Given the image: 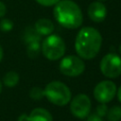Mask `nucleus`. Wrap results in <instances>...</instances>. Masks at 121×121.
<instances>
[{
  "mask_svg": "<svg viewBox=\"0 0 121 121\" xmlns=\"http://www.w3.org/2000/svg\"><path fill=\"white\" fill-rule=\"evenodd\" d=\"M100 71L108 78H115L121 75V58L114 53L105 55L100 61Z\"/></svg>",
  "mask_w": 121,
  "mask_h": 121,
  "instance_id": "423d86ee",
  "label": "nucleus"
},
{
  "mask_svg": "<svg viewBox=\"0 0 121 121\" xmlns=\"http://www.w3.org/2000/svg\"><path fill=\"white\" fill-rule=\"evenodd\" d=\"M107 112H108V107L106 103H100V105H98L95 109V113L101 117L105 116L107 114Z\"/></svg>",
  "mask_w": 121,
  "mask_h": 121,
  "instance_id": "a211bd4d",
  "label": "nucleus"
},
{
  "mask_svg": "<svg viewBox=\"0 0 121 121\" xmlns=\"http://www.w3.org/2000/svg\"><path fill=\"white\" fill-rule=\"evenodd\" d=\"M19 79H20V77H19L18 73L15 71H9L3 77V82L9 88L15 87L18 84Z\"/></svg>",
  "mask_w": 121,
  "mask_h": 121,
  "instance_id": "f8f14e48",
  "label": "nucleus"
},
{
  "mask_svg": "<svg viewBox=\"0 0 121 121\" xmlns=\"http://www.w3.org/2000/svg\"><path fill=\"white\" fill-rule=\"evenodd\" d=\"M98 1H100V2H102V1H106V0H98Z\"/></svg>",
  "mask_w": 121,
  "mask_h": 121,
  "instance_id": "bb28decb",
  "label": "nucleus"
},
{
  "mask_svg": "<svg viewBox=\"0 0 121 121\" xmlns=\"http://www.w3.org/2000/svg\"><path fill=\"white\" fill-rule=\"evenodd\" d=\"M116 93H117V97H118V100L121 102V86L118 88V90H116Z\"/></svg>",
  "mask_w": 121,
  "mask_h": 121,
  "instance_id": "5701e85b",
  "label": "nucleus"
},
{
  "mask_svg": "<svg viewBox=\"0 0 121 121\" xmlns=\"http://www.w3.org/2000/svg\"><path fill=\"white\" fill-rule=\"evenodd\" d=\"M53 15L61 26L68 29L78 28L83 22L80 8L72 0H60L54 5Z\"/></svg>",
  "mask_w": 121,
  "mask_h": 121,
  "instance_id": "f03ea898",
  "label": "nucleus"
},
{
  "mask_svg": "<svg viewBox=\"0 0 121 121\" xmlns=\"http://www.w3.org/2000/svg\"><path fill=\"white\" fill-rule=\"evenodd\" d=\"M17 121H29V117L26 113H23L18 117Z\"/></svg>",
  "mask_w": 121,
  "mask_h": 121,
  "instance_id": "4be33fe9",
  "label": "nucleus"
},
{
  "mask_svg": "<svg viewBox=\"0 0 121 121\" xmlns=\"http://www.w3.org/2000/svg\"><path fill=\"white\" fill-rule=\"evenodd\" d=\"M29 121H53L51 113L43 108H35L28 115Z\"/></svg>",
  "mask_w": 121,
  "mask_h": 121,
  "instance_id": "9b49d317",
  "label": "nucleus"
},
{
  "mask_svg": "<svg viewBox=\"0 0 121 121\" xmlns=\"http://www.w3.org/2000/svg\"><path fill=\"white\" fill-rule=\"evenodd\" d=\"M13 27V23L9 19H2L0 22V29L2 31H9Z\"/></svg>",
  "mask_w": 121,
  "mask_h": 121,
  "instance_id": "f3484780",
  "label": "nucleus"
},
{
  "mask_svg": "<svg viewBox=\"0 0 121 121\" xmlns=\"http://www.w3.org/2000/svg\"><path fill=\"white\" fill-rule=\"evenodd\" d=\"M60 0H36V2L43 7H51L56 5Z\"/></svg>",
  "mask_w": 121,
  "mask_h": 121,
  "instance_id": "6ab92c4d",
  "label": "nucleus"
},
{
  "mask_svg": "<svg viewBox=\"0 0 121 121\" xmlns=\"http://www.w3.org/2000/svg\"><path fill=\"white\" fill-rule=\"evenodd\" d=\"M29 96L34 100H40L44 96V90L41 87H32L29 91Z\"/></svg>",
  "mask_w": 121,
  "mask_h": 121,
  "instance_id": "dca6fc26",
  "label": "nucleus"
},
{
  "mask_svg": "<svg viewBox=\"0 0 121 121\" xmlns=\"http://www.w3.org/2000/svg\"><path fill=\"white\" fill-rule=\"evenodd\" d=\"M2 88H3V85H2V82L0 81V94H1V92H2Z\"/></svg>",
  "mask_w": 121,
  "mask_h": 121,
  "instance_id": "393cba45",
  "label": "nucleus"
},
{
  "mask_svg": "<svg viewBox=\"0 0 121 121\" xmlns=\"http://www.w3.org/2000/svg\"><path fill=\"white\" fill-rule=\"evenodd\" d=\"M119 52H120V54H121V45L119 46Z\"/></svg>",
  "mask_w": 121,
  "mask_h": 121,
  "instance_id": "a878e982",
  "label": "nucleus"
},
{
  "mask_svg": "<svg viewBox=\"0 0 121 121\" xmlns=\"http://www.w3.org/2000/svg\"><path fill=\"white\" fill-rule=\"evenodd\" d=\"M35 30L41 36H48L54 30V24L46 18H41L35 23Z\"/></svg>",
  "mask_w": 121,
  "mask_h": 121,
  "instance_id": "9d476101",
  "label": "nucleus"
},
{
  "mask_svg": "<svg viewBox=\"0 0 121 121\" xmlns=\"http://www.w3.org/2000/svg\"><path fill=\"white\" fill-rule=\"evenodd\" d=\"M59 68L64 76L78 77L84 72L85 63L81 58L75 55H69L61 59Z\"/></svg>",
  "mask_w": 121,
  "mask_h": 121,
  "instance_id": "39448f33",
  "label": "nucleus"
},
{
  "mask_svg": "<svg viewBox=\"0 0 121 121\" xmlns=\"http://www.w3.org/2000/svg\"><path fill=\"white\" fill-rule=\"evenodd\" d=\"M6 11H7V8H6L5 4L0 1V18L4 17V15L6 14Z\"/></svg>",
  "mask_w": 121,
  "mask_h": 121,
  "instance_id": "412c9836",
  "label": "nucleus"
},
{
  "mask_svg": "<svg viewBox=\"0 0 121 121\" xmlns=\"http://www.w3.org/2000/svg\"><path fill=\"white\" fill-rule=\"evenodd\" d=\"M65 43L63 39L58 35H48L42 43L41 51L43 55L49 60H57L63 57L65 53Z\"/></svg>",
  "mask_w": 121,
  "mask_h": 121,
  "instance_id": "20e7f679",
  "label": "nucleus"
},
{
  "mask_svg": "<svg viewBox=\"0 0 121 121\" xmlns=\"http://www.w3.org/2000/svg\"><path fill=\"white\" fill-rule=\"evenodd\" d=\"M107 118L109 121H119L121 120V107L113 106L107 112Z\"/></svg>",
  "mask_w": 121,
  "mask_h": 121,
  "instance_id": "ddd939ff",
  "label": "nucleus"
},
{
  "mask_svg": "<svg viewBox=\"0 0 121 121\" xmlns=\"http://www.w3.org/2000/svg\"><path fill=\"white\" fill-rule=\"evenodd\" d=\"M91 100L85 94L77 95L70 102V111L72 114L79 119L86 118L91 112Z\"/></svg>",
  "mask_w": 121,
  "mask_h": 121,
  "instance_id": "0eeeda50",
  "label": "nucleus"
},
{
  "mask_svg": "<svg viewBox=\"0 0 121 121\" xmlns=\"http://www.w3.org/2000/svg\"><path fill=\"white\" fill-rule=\"evenodd\" d=\"M88 16L95 23H101L107 16V8L100 1H95L88 7Z\"/></svg>",
  "mask_w": 121,
  "mask_h": 121,
  "instance_id": "1a4fd4ad",
  "label": "nucleus"
},
{
  "mask_svg": "<svg viewBox=\"0 0 121 121\" xmlns=\"http://www.w3.org/2000/svg\"><path fill=\"white\" fill-rule=\"evenodd\" d=\"M87 121H103V119L96 113H92L87 116Z\"/></svg>",
  "mask_w": 121,
  "mask_h": 121,
  "instance_id": "aec40b11",
  "label": "nucleus"
},
{
  "mask_svg": "<svg viewBox=\"0 0 121 121\" xmlns=\"http://www.w3.org/2000/svg\"><path fill=\"white\" fill-rule=\"evenodd\" d=\"M41 52V45H40V43H27V49H26V53L28 55L29 58L31 59H34L36 58Z\"/></svg>",
  "mask_w": 121,
  "mask_h": 121,
  "instance_id": "2eb2a0df",
  "label": "nucleus"
},
{
  "mask_svg": "<svg viewBox=\"0 0 121 121\" xmlns=\"http://www.w3.org/2000/svg\"><path fill=\"white\" fill-rule=\"evenodd\" d=\"M2 58H3V49H2V47L0 45V61L2 60Z\"/></svg>",
  "mask_w": 121,
  "mask_h": 121,
  "instance_id": "b1692460",
  "label": "nucleus"
},
{
  "mask_svg": "<svg viewBox=\"0 0 121 121\" xmlns=\"http://www.w3.org/2000/svg\"><path fill=\"white\" fill-rule=\"evenodd\" d=\"M102 44L100 32L91 26L82 27L77 34L75 49L78 56L83 60H92L99 53Z\"/></svg>",
  "mask_w": 121,
  "mask_h": 121,
  "instance_id": "f257e3e1",
  "label": "nucleus"
},
{
  "mask_svg": "<svg viewBox=\"0 0 121 121\" xmlns=\"http://www.w3.org/2000/svg\"><path fill=\"white\" fill-rule=\"evenodd\" d=\"M116 95V85L112 80H103L97 83L94 89V96L99 103H108Z\"/></svg>",
  "mask_w": 121,
  "mask_h": 121,
  "instance_id": "6e6552de",
  "label": "nucleus"
},
{
  "mask_svg": "<svg viewBox=\"0 0 121 121\" xmlns=\"http://www.w3.org/2000/svg\"><path fill=\"white\" fill-rule=\"evenodd\" d=\"M44 90V96L54 105L64 106L71 100V91L66 84L60 81L49 82Z\"/></svg>",
  "mask_w": 121,
  "mask_h": 121,
  "instance_id": "7ed1b4c3",
  "label": "nucleus"
},
{
  "mask_svg": "<svg viewBox=\"0 0 121 121\" xmlns=\"http://www.w3.org/2000/svg\"><path fill=\"white\" fill-rule=\"evenodd\" d=\"M25 41L26 43H39L41 41V35L34 29H27L26 34H25Z\"/></svg>",
  "mask_w": 121,
  "mask_h": 121,
  "instance_id": "4468645a",
  "label": "nucleus"
}]
</instances>
